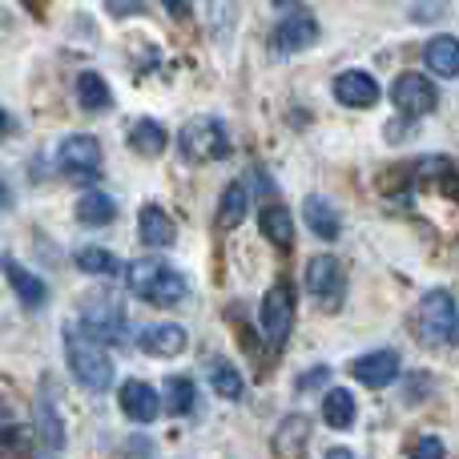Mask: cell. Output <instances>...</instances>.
<instances>
[{"mask_svg": "<svg viewBox=\"0 0 459 459\" xmlns=\"http://www.w3.org/2000/svg\"><path fill=\"white\" fill-rule=\"evenodd\" d=\"M411 331L428 347H455L459 342V307L447 290H428L411 310Z\"/></svg>", "mask_w": 459, "mask_h": 459, "instance_id": "cell-3", "label": "cell"}, {"mask_svg": "<svg viewBox=\"0 0 459 459\" xmlns=\"http://www.w3.org/2000/svg\"><path fill=\"white\" fill-rule=\"evenodd\" d=\"M210 383H214V391L222 399H242V391H246L242 375H238L226 359H214V363H210Z\"/></svg>", "mask_w": 459, "mask_h": 459, "instance_id": "cell-29", "label": "cell"}, {"mask_svg": "<svg viewBox=\"0 0 459 459\" xmlns=\"http://www.w3.org/2000/svg\"><path fill=\"white\" fill-rule=\"evenodd\" d=\"M126 282L137 299L153 302V307H178V302L190 294L186 274H178L166 258H137L134 266L126 270Z\"/></svg>", "mask_w": 459, "mask_h": 459, "instance_id": "cell-2", "label": "cell"}, {"mask_svg": "<svg viewBox=\"0 0 459 459\" xmlns=\"http://www.w3.org/2000/svg\"><path fill=\"white\" fill-rule=\"evenodd\" d=\"M423 65H428L436 77H459V40L455 37H431L423 45Z\"/></svg>", "mask_w": 459, "mask_h": 459, "instance_id": "cell-20", "label": "cell"}, {"mask_svg": "<svg viewBox=\"0 0 459 459\" xmlns=\"http://www.w3.org/2000/svg\"><path fill=\"white\" fill-rule=\"evenodd\" d=\"M178 150H182V161L206 166V161H218L230 153V134L218 117H194L190 126L178 134Z\"/></svg>", "mask_w": 459, "mask_h": 459, "instance_id": "cell-4", "label": "cell"}, {"mask_svg": "<svg viewBox=\"0 0 459 459\" xmlns=\"http://www.w3.org/2000/svg\"><path fill=\"white\" fill-rule=\"evenodd\" d=\"M246 206H250V194H246V182H230L226 190H222V206H218V226H222V230L242 226Z\"/></svg>", "mask_w": 459, "mask_h": 459, "instance_id": "cell-25", "label": "cell"}, {"mask_svg": "<svg viewBox=\"0 0 459 459\" xmlns=\"http://www.w3.org/2000/svg\"><path fill=\"white\" fill-rule=\"evenodd\" d=\"M270 40H274L278 53H299V48H310L318 40V21L310 13H302V8H290V13L274 24V37Z\"/></svg>", "mask_w": 459, "mask_h": 459, "instance_id": "cell-10", "label": "cell"}, {"mask_svg": "<svg viewBox=\"0 0 459 459\" xmlns=\"http://www.w3.org/2000/svg\"><path fill=\"white\" fill-rule=\"evenodd\" d=\"M77 218L85 226H105V222L117 218V202H113L109 194H101V190H89V194H81L77 198Z\"/></svg>", "mask_w": 459, "mask_h": 459, "instance_id": "cell-23", "label": "cell"}, {"mask_svg": "<svg viewBox=\"0 0 459 459\" xmlns=\"http://www.w3.org/2000/svg\"><path fill=\"white\" fill-rule=\"evenodd\" d=\"M4 129H8V113L0 109V134H4Z\"/></svg>", "mask_w": 459, "mask_h": 459, "instance_id": "cell-35", "label": "cell"}, {"mask_svg": "<svg viewBox=\"0 0 459 459\" xmlns=\"http://www.w3.org/2000/svg\"><path fill=\"white\" fill-rule=\"evenodd\" d=\"M194 403H198L194 379H182V375H174V379L166 383V407H169V415H190Z\"/></svg>", "mask_w": 459, "mask_h": 459, "instance_id": "cell-28", "label": "cell"}, {"mask_svg": "<svg viewBox=\"0 0 459 459\" xmlns=\"http://www.w3.org/2000/svg\"><path fill=\"white\" fill-rule=\"evenodd\" d=\"M307 444H310V420L299 411L286 415V420L274 428V439H270V447H274L278 459H302L307 455Z\"/></svg>", "mask_w": 459, "mask_h": 459, "instance_id": "cell-15", "label": "cell"}, {"mask_svg": "<svg viewBox=\"0 0 459 459\" xmlns=\"http://www.w3.org/2000/svg\"><path fill=\"white\" fill-rule=\"evenodd\" d=\"M307 290L310 299H318L326 310H334L347 294V274H342V262L334 254H315L307 262Z\"/></svg>", "mask_w": 459, "mask_h": 459, "instance_id": "cell-6", "label": "cell"}, {"mask_svg": "<svg viewBox=\"0 0 459 459\" xmlns=\"http://www.w3.org/2000/svg\"><path fill=\"white\" fill-rule=\"evenodd\" d=\"M258 326H262V339H266L270 351H278L286 339H290V326H294V290L290 282H274L262 299V315H258Z\"/></svg>", "mask_w": 459, "mask_h": 459, "instance_id": "cell-5", "label": "cell"}, {"mask_svg": "<svg viewBox=\"0 0 459 459\" xmlns=\"http://www.w3.org/2000/svg\"><path fill=\"white\" fill-rule=\"evenodd\" d=\"M395 375H399L395 351H371V355L351 363V379L363 383V387H387V383H395Z\"/></svg>", "mask_w": 459, "mask_h": 459, "instance_id": "cell-13", "label": "cell"}, {"mask_svg": "<svg viewBox=\"0 0 459 459\" xmlns=\"http://www.w3.org/2000/svg\"><path fill=\"white\" fill-rule=\"evenodd\" d=\"M61 452H65V420L45 383L37 391V459H61Z\"/></svg>", "mask_w": 459, "mask_h": 459, "instance_id": "cell-8", "label": "cell"}, {"mask_svg": "<svg viewBox=\"0 0 459 459\" xmlns=\"http://www.w3.org/2000/svg\"><path fill=\"white\" fill-rule=\"evenodd\" d=\"M8 206V190H4V182H0V210Z\"/></svg>", "mask_w": 459, "mask_h": 459, "instance_id": "cell-34", "label": "cell"}, {"mask_svg": "<svg viewBox=\"0 0 459 459\" xmlns=\"http://www.w3.org/2000/svg\"><path fill=\"white\" fill-rule=\"evenodd\" d=\"M129 145H134L142 158H158L166 150V126L153 117H142L134 129H129Z\"/></svg>", "mask_w": 459, "mask_h": 459, "instance_id": "cell-24", "label": "cell"}, {"mask_svg": "<svg viewBox=\"0 0 459 459\" xmlns=\"http://www.w3.org/2000/svg\"><path fill=\"white\" fill-rule=\"evenodd\" d=\"M326 459H355V452H351V447H331Z\"/></svg>", "mask_w": 459, "mask_h": 459, "instance_id": "cell-32", "label": "cell"}, {"mask_svg": "<svg viewBox=\"0 0 459 459\" xmlns=\"http://www.w3.org/2000/svg\"><path fill=\"white\" fill-rule=\"evenodd\" d=\"M323 379H326V367H318V371L302 375V379H299V391H307V387H310V383H323Z\"/></svg>", "mask_w": 459, "mask_h": 459, "instance_id": "cell-31", "label": "cell"}, {"mask_svg": "<svg viewBox=\"0 0 459 459\" xmlns=\"http://www.w3.org/2000/svg\"><path fill=\"white\" fill-rule=\"evenodd\" d=\"M334 97L342 105H351V109H371L379 101V81L363 69H347L334 77Z\"/></svg>", "mask_w": 459, "mask_h": 459, "instance_id": "cell-12", "label": "cell"}, {"mask_svg": "<svg viewBox=\"0 0 459 459\" xmlns=\"http://www.w3.org/2000/svg\"><path fill=\"white\" fill-rule=\"evenodd\" d=\"M186 342H190V334H186V326H178V323H150L142 334H137V347H142V355H150V359L182 355Z\"/></svg>", "mask_w": 459, "mask_h": 459, "instance_id": "cell-11", "label": "cell"}, {"mask_svg": "<svg viewBox=\"0 0 459 459\" xmlns=\"http://www.w3.org/2000/svg\"><path fill=\"white\" fill-rule=\"evenodd\" d=\"M258 226H262V234L270 238V242L278 246V250H290L294 246V222H290V210L286 206H262V214H258Z\"/></svg>", "mask_w": 459, "mask_h": 459, "instance_id": "cell-22", "label": "cell"}, {"mask_svg": "<svg viewBox=\"0 0 459 459\" xmlns=\"http://www.w3.org/2000/svg\"><path fill=\"white\" fill-rule=\"evenodd\" d=\"M77 266L85 270V274H117L121 258L113 250H105V246H81V250H77Z\"/></svg>", "mask_w": 459, "mask_h": 459, "instance_id": "cell-27", "label": "cell"}, {"mask_svg": "<svg viewBox=\"0 0 459 459\" xmlns=\"http://www.w3.org/2000/svg\"><path fill=\"white\" fill-rule=\"evenodd\" d=\"M444 455H447V447L439 436H420L411 444V459H444Z\"/></svg>", "mask_w": 459, "mask_h": 459, "instance_id": "cell-30", "label": "cell"}, {"mask_svg": "<svg viewBox=\"0 0 459 459\" xmlns=\"http://www.w3.org/2000/svg\"><path fill=\"white\" fill-rule=\"evenodd\" d=\"M65 363H69L73 379L89 391H109L113 387V359L97 339H89L77 323L65 326Z\"/></svg>", "mask_w": 459, "mask_h": 459, "instance_id": "cell-1", "label": "cell"}, {"mask_svg": "<svg viewBox=\"0 0 459 459\" xmlns=\"http://www.w3.org/2000/svg\"><path fill=\"white\" fill-rule=\"evenodd\" d=\"M391 101L407 117H423V113H431L439 105V93L423 73H399L395 85H391Z\"/></svg>", "mask_w": 459, "mask_h": 459, "instance_id": "cell-9", "label": "cell"}, {"mask_svg": "<svg viewBox=\"0 0 459 459\" xmlns=\"http://www.w3.org/2000/svg\"><path fill=\"white\" fill-rule=\"evenodd\" d=\"M137 238L150 250H166V246L178 242V226L161 206H142V214H137Z\"/></svg>", "mask_w": 459, "mask_h": 459, "instance_id": "cell-18", "label": "cell"}, {"mask_svg": "<svg viewBox=\"0 0 459 459\" xmlns=\"http://www.w3.org/2000/svg\"><path fill=\"white\" fill-rule=\"evenodd\" d=\"M121 411H126L134 423H153L158 420V411H161V399H158V391H153L150 383L126 379L121 383Z\"/></svg>", "mask_w": 459, "mask_h": 459, "instance_id": "cell-16", "label": "cell"}, {"mask_svg": "<svg viewBox=\"0 0 459 459\" xmlns=\"http://www.w3.org/2000/svg\"><path fill=\"white\" fill-rule=\"evenodd\" d=\"M77 101H81V109H89V113H101V109H109V85H105L97 73H81L77 77Z\"/></svg>", "mask_w": 459, "mask_h": 459, "instance_id": "cell-26", "label": "cell"}, {"mask_svg": "<svg viewBox=\"0 0 459 459\" xmlns=\"http://www.w3.org/2000/svg\"><path fill=\"white\" fill-rule=\"evenodd\" d=\"M61 166L69 174H97L101 169V142L89 134H73L61 142Z\"/></svg>", "mask_w": 459, "mask_h": 459, "instance_id": "cell-14", "label": "cell"}, {"mask_svg": "<svg viewBox=\"0 0 459 459\" xmlns=\"http://www.w3.org/2000/svg\"><path fill=\"white\" fill-rule=\"evenodd\" d=\"M415 21H428V16H439V8H411Z\"/></svg>", "mask_w": 459, "mask_h": 459, "instance_id": "cell-33", "label": "cell"}, {"mask_svg": "<svg viewBox=\"0 0 459 459\" xmlns=\"http://www.w3.org/2000/svg\"><path fill=\"white\" fill-rule=\"evenodd\" d=\"M302 218H307V226L315 230L318 238H326V242H334V238L342 234V218H339V210H334L331 202L323 198V194H310V198L302 202Z\"/></svg>", "mask_w": 459, "mask_h": 459, "instance_id": "cell-19", "label": "cell"}, {"mask_svg": "<svg viewBox=\"0 0 459 459\" xmlns=\"http://www.w3.org/2000/svg\"><path fill=\"white\" fill-rule=\"evenodd\" d=\"M355 415H359V407H355V395H351L347 387H331V391H326V399H323V420H326V428L347 431L351 423H355Z\"/></svg>", "mask_w": 459, "mask_h": 459, "instance_id": "cell-21", "label": "cell"}, {"mask_svg": "<svg viewBox=\"0 0 459 459\" xmlns=\"http://www.w3.org/2000/svg\"><path fill=\"white\" fill-rule=\"evenodd\" d=\"M0 270H4V278H8V286L16 290V299H21V307H29V310H40L48 302V286L40 282L32 270H24L21 262H13V258H0Z\"/></svg>", "mask_w": 459, "mask_h": 459, "instance_id": "cell-17", "label": "cell"}, {"mask_svg": "<svg viewBox=\"0 0 459 459\" xmlns=\"http://www.w3.org/2000/svg\"><path fill=\"white\" fill-rule=\"evenodd\" d=\"M81 315H85V323H77V326L89 334V339L101 342V347H117V342H126V310H121L117 302L93 299V302L81 307Z\"/></svg>", "mask_w": 459, "mask_h": 459, "instance_id": "cell-7", "label": "cell"}]
</instances>
